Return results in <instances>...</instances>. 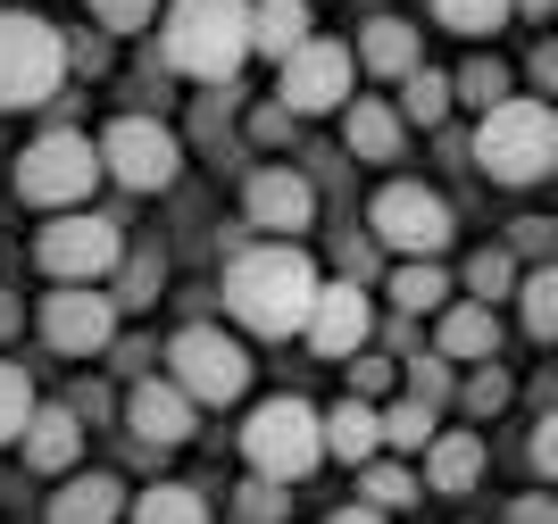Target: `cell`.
<instances>
[{
    "mask_svg": "<svg viewBox=\"0 0 558 524\" xmlns=\"http://www.w3.org/2000/svg\"><path fill=\"white\" fill-rule=\"evenodd\" d=\"M17 200L25 208H84L93 200V183H100V150H93V134H75V125H50V134H34L17 150Z\"/></svg>",
    "mask_w": 558,
    "mask_h": 524,
    "instance_id": "277c9868",
    "label": "cell"
},
{
    "mask_svg": "<svg viewBox=\"0 0 558 524\" xmlns=\"http://www.w3.org/2000/svg\"><path fill=\"white\" fill-rule=\"evenodd\" d=\"M400 109L392 100H342V150L350 159H367V167H392L400 159Z\"/></svg>",
    "mask_w": 558,
    "mask_h": 524,
    "instance_id": "d6986e66",
    "label": "cell"
},
{
    "mask_svg": "<svg viewBox=\"0 0 558 524\" xmlns=\"http://www.w3.org/2000/svg\"><path fill=\"white\" fill-rule=\"evenodd\" d=\"M242 458H251V475L267 483H308L326 466V441H317V409L308 400H258L251 425H242Z\"/></svg>",
    "mask_w": 558,
    "mask_h": 524,
    "instance_id": "8992f818",
    "label": "cell"
},
{
    "mask_svg": "<svg viewBox=\"0 0 558 524\" xmlns=\"http://www.w3.org/2000/svg\"><path fill=\"white\" fill-rule=\"evenodd\" d=\"M434 317H442L434 350H442L450 366H484V358H500V308H484V300H459V308H434Z\"/></svg>",
    "mask_w": 558,
    "mask_h": 524,
    "instance_id": "ac0fdd59",
    "label": "cell"
},
{
    "mask_svg": "<svg viewBox=\"0 0 558 524\" xmlns=\"http://www.w3.org/2000/svg\"><path fill=\"white\" fill-rule=\"evenodd\" d=\"M308 42V0H251V59H292Z\"/></svg>",
    "mask_w": 558,
    "mask_h": 524,
    "instance_id": "7402d4cb",
    "label": "cell"
},
{
    "mask_svg": "<svg viewBox=\"0 0 558 524\" xmlns=\"http://www.w3.org/2000/svg\"><path fill=\"white\" fill-rule=\"evenodd\" d=\"M450 233H459V217H450L442 192H425V183H384L367 208V242H384V251L400 258H442Z\"/></svg>",
    "mask_w": 558,
    "mask_h": 524,
    "instance_id": "9c48e42d",
    "label": "cell"
},
{
    "mask_svg": "<svg viewBox=\"0 0 558 524\" xmlns=\"http://www.w3.org/2000/svg\"><path fill=\"white\" fill-rule=\"evenodd\" d=\"M117 350V366H125V375H142V366H150V342H109Z\"/></svg>",
    "mask_w": 558,
    "mask_h": 524,
    "instance_id": "c3c4849f",
    "label": "cell"
},
{
    "mask_svg": "<svg viewBox=\"0 0 558 524\" xmlns=\"http://www.w3.org/2000/svg\"><path fill=\"white\" fill-rule=\"evenodd\" d=\"M68 409L84 416V425H100V416H109V391H100V383H75V400H68Z\"/></svg>",
    "mask_w": 558,
    "mask_h": 524,
    "instance_id": "bcb514c9",
    "label": "cell"
},
{
    "mask_svg": "<svg viewBox=\"0 0 558 524\" xmlns=\"http://www.w3.org/2000/svg\"><path fill=\"white\" fill-rule=\"evenodd\" d=\"M93 150H100V175H117L125 192H167L184 175V142L167 134L159 117H117Z\"/></svg>",
    "mask_w": 558,
    "mask_h": 524,
    "instance_id": "30bf717a",
    "label": "cell"
},
{
    "mask_svg": "<svg viewBox=\"0 0 558 524\" xmlns=\"http://www.w3.org/2000/svg\"><path fill=\"white\" fill-rule=\"evenodd\" d=\"M434 17H442L450 34H466V42H484V34H500L517 9L509 0H434Z\"/></svg>",
    "mask_w": 558,
    "mask_h": 524,
    "instance_id": "4dcf8cb0",
    "label": "cell"
},
{
    "mask_svg": "<svg viewBox=\"0 0 558 524\" xmlns=\"http://www.w3.org/2000/svg\"><path fill=\"white\" fill-rule=\"evenodd\" d=\"M375 434H384V450H425V441L442 434V409H425V400H392V409H375Z\"/></svg>",
    "mask_w": 558,
    "mask_h": 524,
    "instance_id": "4316f807",
    "label": "cell"
},
{
    "mask_svg": "<svg viewBox=\"0 0 558 524\" xmlns=\"http://www.w3.org/2000/svg\"><path fill=\"white\" fill-rule=\"evenodd\" d=\"M192 400L175 383H167V375H134V391H125V434H134V450H184L192 441Z\"/></svg>",
    "mask_w": 558,
    "mask_h": 524,
    "instance_id": "9a60e30c",
    "label": "cell"
},
{
    "mask_svg": "<svg viewBox=\"0 0 558 524\" xmlns=\"http://www.w3.org/2000/svg\"><path fill=\"white\" fill-rule=\"evenodd\" d=\"M125 516V483L117 475H75L68 466V483H59V491H50V524H117Z\"/></svg>",
    "mask_w": 558,
    "mask_h": 524,
    "instance_id": "ffe728a7",
    "label": "cell"
},
{
    "mask_svg": "<svg viewBox=\"0 0 558 524\" xmlns=\"http://www.w3.org/2000/svg\"><path fill=\"white\" fill-rule=\"evenodd\" d=\"M17 317H25V308H17V300H9V292H0V342L17 333Z\"/></svg>",
    "mask_w": 558,
    "mask_h": 524,
    "instance_id": "681fc988",
    "label": "cell"
},
{
    "mask_svg": "<svg viewBox=\"0 0 558 524\" xmlns=\"http://www.w3.org/2000/svg\"><path fill=\"white\" fill-rule=\"evenodd\" d=\"M509 524H558V500L550 491H525V500H509Z\"/></svg>",
    "mask_w": 558,
    "mask_h": 524,
    "instance_id": "7bdbcfd3",
    "label": "cell"
},
{
    "mask_svg": "<svg viewBox=\"0 0 558 524\" xmlns=\"http://www.w3.org/2000/svg\"><path fill=\"white\" fill-rule=\"evenodd\" d=\"M167 383L184 391L192 409H233L251 391V350L233 342L226 325H184L167 342Z\"/></svg>",
    "mask_w": 558,
    "mask_h": 524,
    "instance_id": "52a82bcc",
    "label": "cell"
},
{
    "mask_svg": "<svg viewBox=\"0 0 558 524\" xmlns=\"http://www.w3.org/2000/svg\"><path fill=\"white\" fill-rule=\"evenodd\" d=\"M125 258V226L100 217V208H59L43 233H34V267L50 283H109V267Z\"/></svg>",
    "mask_w": 558,
    "mask_h": 524,
    "instance_id": "ba28073f",
    "label": "cell"
},
{
    "mask_svg": "<svg viewBox=\"0 0 558 524\" xmlns=\"http://www.w3.org/2000/svg\"><path fill=\"white\" fill-rule=\"evenodd\" d=\"M550 242H558L550 217H517V226H509V258H534V267H550Z\"/></svg>",
    "mask_w": 558,
    "mask_h": 524,
    "instance_id": "ab89813d",
    "label": "cell"
},
{
    "mask_svg": "<svg viewBox=\"0 0 558 524\" xmlns=\"http://www.w3.org/2000/svg\"><path fill=\"white\" fill-rule=\"evenodd\" d=\"M392 383H400V366H392V358H375V350H350V391H359V400H384Z\"/></svg>",
    "mask_w": 558,
    "mask_h": 524,
    "instance_id": "f35d334b",
    "label": "cell"
},
{
    "mask_svg": "<svg viewBox=\"0 0 558 524\" xmlns=\"http://www.w3.org/2000/svg\"><path fill=\"white\" fill-rule=\"evenodd\" d=\"M292 125H301V117L283 109V100H267V109H251V142H258V150H283V142H292Z\"/></svg>",
    "mask_w": 558,
    "mask_h": 524,
    "instance_id": "60d3db41",
    "label": "cell"
},
{
    "mask_svg": "<svg viewBox=\"0 0 558 524\" xmlns=\"http://www.w3.org/2000/svg\"><path fill=\"white\" fill-rule=\"evenodd\" d=\"M242 226H258L267 242H301L317 226V183L292 167H251L242 175Z\"/></svg>",
    "mask_w": 558,
    "mask_h": 524,
    "instance_id": "4fadbf2b",
    "label": "cell"
},
{
    "mask_svg": "<svg viewBox=\"0 0 558 524\" xmlns=\"http://www.w3.org/2000/svg\"><path fill=\"white\" fill-rule=\"evenodd\" d=\"M359 500L384 508V516H392V508H417V475H409V466H392V458L375 450L367 466H359Z\"/></svg>",
    "mask_w": 558,
    "mask_h": 524,
    "instance_id": "f546056e",
    "label": "cell"
},
{
    "mask_svg": "<svg viewBox=\"0 0 558 524\" xmlns=\"http://www.w3.org/2000/svg\"><path fill=\"white\" fill-rule=\"evenodd\" d=\"M450 117V75H434L417 59V68L400 75V125H442Z\"/></svg>",
    "mask_w": 558,
    "mask_h": 524,
    "instance_id": "f1b7e54d",
    "label": "cell"
},
{
    "mask_svg": "<svg viewBox=\"0 0 558 524\" xmlns=\"http://www.w3.org/2000/svg\"><path fill=\"white\" fill-rule=\"evenodd\" d=\"M350 50L342 42H326V34H308L292 59H276V100L292 117H326V109H342L350 100Z\"/></svg>",
    "mask_w": 558,
    "mask_h": 524,
    "instance_id": "8fae6325",
    "label": "cell"
},
{
    "mask_svg": "<svg viewBox=\"0 0 558 524\" xmlns=\"http://www.w3.org/2000/svg\"><path fill=\"white\" fill-rule=\"evenodd\" d=\"M283 516H292V483L251 475V491H242V524H283Z\"/></svg>",
    "mask_w": 558,
    "mask_h": 524,
    "instance_id": "8d00e7d4",
    "label": "cell"
},
{
    "mask_svg": "<svg viewBox=\"0 0 558 524\" xmlns=\"http://www.w3.org/2000/svg\"><path fill=\"white\" fill-rule=\"evenodd\" d=\"M317 258L301 251V242H242V251L226 258V308L242 333H258V342H292L308 317V300H317Z\"/></svg>",
    "mask_w": 558,
    "mask_h": 524,
    "instance_id": "6da1fadb",
    "label": "cell"
},
{
    "mask_svg": "<svg viewBox=\"0 0 558 524\" xmlns=\"http://www.w3.org/2000/svg\"><path fill=\"white\" fill-rule=\"evenodd\" d=\"M350 68L392 75V84H400V75L417 68V25H409V17H375L367 34H359V59H350Z\"/></svg>",
    "mask_w": 558,
    "mask_h": 524,
    "instance_id": "603a6c76",
    "label": "cell"
},
{
    "mask_svg": "<svg viewBox=\"0 0 558 524\" xmlns=\"http://www.w3.org/2000/svg\"><path fill=\"white\" fill-rule=\"evenodd\" d=\"M534 475H558V416L534 425Z\"/></svg>",
    "mask_w": 558,
    "mask_h": 524,
    "instance_id": "ee69618b",
    "label": "cell"
},
{
    "mask_svg": "<svg viewBox=\"0 0 558 524\" xmlns=\"http://www.w3.org/2000/svg\"><path fill=\"white\" fill-rule=\"evenodd\" d=\"M43 342L59 350V358H100V350L117 342V300L100 292V283H59V292L43 300Z\"/></svg>",
    "mask_w": 558,
    "mask_h": 524,
    "instance_id": "7c38bea8",
    "label": "cell"
},
{
    "mask_svg": "<svg viewBox=\"0 0 558 524\" xmlns=\"http://www.w3.org/2000/svg\"><path fill=\"white\" fill-rule=\"evenodd\" d=\"M509 300H517V317H525L534 342H558V267H525Z\"/></svg>",
    "mask_w": 558,
    "mask_h": 524,
    "instance_id": "484cf974",
    "label": "cell"
},
{
    "mask_svg": "<svg viewBox=\"0 0 558 524\" xmlns=\"http://www.w3.org/2000/svg\"><path fill=\"white\" fill-rule=\"evenodd\" d=\"M333 524H392L384 508H367V500H350V508H333Z\"/></svg>",
    "mask_w": 558,
    "mask_h": 524,
    "instance_id": "7dc6e473",
    "label": "cell"
},
{
    "mask_svg": "<svg viewBox=\"0 0 558 524\" xmlns=\"http://www.w3.org/2000/svg\"><path fill=\"white\" fill-rule=\"evenodd\" d=\"M317 441H326V458H342V466H367V458L384 450V434H375V400L350 391L333 416H317Z\"/></svg>",
    "mask_w": 558,
    "mask_h": 524,
    "instance_id": "44dd1931",
    "label": "cell"
},
{
    "mask_svg": "<svg viewBox=\"0 0 558 524\" xmlns=\"http://www.w3.org/2000/svg\"><path fill=\"white\" fill-rule=\"evenodd\" d=\"M425 475H417V491H442V500H466V491H475V483H484V458H492V441L484 434H434L425 441Z\"/></svg>",
    "mask_w": 558,
    "mask_h": 524,
    "instance_id": "2e32d148",
    "label": "cell"
},
{
    "mask_svg": "<svg viewBox=\"0 0 558 524\" xmlns=\"http://www.w3.org/2000/svg\"><path fill=\"white\" fill-rule=\"evenodd\" d=\"M59 50H68L75 75H109V42H93V25H84V34H59Z\"/></svg>",
    "mask_w": 558,
    "mask_h": 524,
    "instance_id": "b9f144b4",
    "label": "cell"
},
{
    "mask_svg": "<svg viewBox=\"0 0 558 524\" xmlns=\"http://www.w3.org/2000/svg\"><path fill=\"white\" fill-rule=\"evenodd\" d=\"M400 375H409V400H425V409H442L450 391H459V375H450V358H442V350H417V358L400 366Z\"/></svg>",
    "mask_w": 558,
    "mask_h": 524,
    "instance_id": "e575fe53",
    "label": "cell"
},
{
    "mask_svg": "<svg viewBox=\"0 0 558 524\" xmlns=\"http://www.w3.org/2000/svg\"><path fill=\"white\" fill-rule=\"evenodd\" d=\"M342 275H350V283H367V275H375V242L350 233V242H342Z\"/></svg>",
    "mask_w": 558,
    "mask_h": 524,
    "instance_id": "f6af8a7d",
    "label": "cell"
},
{
    "mask_svg": "<svg viewBox=\"0 0 558 524\" xmlns=\"http://www.w3.org/2000/svg\"><path fill=\"white\" fill-rule=\"evenodd\" d=\"M109 275H117V292H109L117 308H150V300L167 292V258L159 251H134V242H125V258H117Z\"/></svg>",
    "mask_w": 558,
    "mask_h": 524,
    "instance_id": "83f0119b",
    "label": "cell"
},
{
    "mask_svg": "<svg viewBox=\"0 0 558 524\" xmlns=\"http://www.w3.org/2000/svg\"><path fill=\"white\" fill-rule=\"evenodd\" d=\"M308 350L317 358H350V350H367L375 333V300L367 283H350V275H333V283H317V300H308V317H301Z\"/></svg>",
    "mask_w": 558,
    "mask_h": 524,
    "instance_id": "5bb4252c",
    "label": "cell"
},
{
    "mask_svg": "<svg viewBox=\"0 0 558 524\" xmlns=\"http://www.w3.org/2000/svg\"><path fill=\"white\" fill-rule=\"evenodd\" d=\"M159 59L192 84H233L251 59V0H167Z\"/></svg>",
    "mask_w": 558,
    "mask_h": 524,
    "instance_id": "7a4b0ae2",
    "label": "cell"
},
{
    "mask_svg": "<svg viewBox=\"0 0 558 524\" xmlns=\"http://www.w3.org/2000/svg\"><path fill=\"white\" fill-rule=\"evenodd\" d=\"M25 416H34V375L17 358H0V441H17Z\"/></svg>",
    "mask_w": 558,
    "mask_h": 524,
    "instance_id": "836d02e7",
    "label": "cell"
},
{
    "mask_svg": "<svg viewBox=\"0 0 558 524\" xmlns=\"http://www.w3.org/2000/svg\"><path fill=\"white\" fill-rule=\"evenodd\" d=\"M134 524H209V500L192 491V483H150L142 500H125Z\"/></svg>",
    "mask_w": 558,
    "mask_h": 524,
    "instance_id": "d4e9b609",
    "label": "cell"
},
{
    "mask_svg": "<svg viewBox=\"0 0 558 524\" xmlns=\"http://www.w3.org/2000/svg\"><path fill=\"white\" fill-rule=\"evenodd\" d=\"M450 100H466V109L484 117L492 100H509V68H500V59H466V68L450 75Z\"/></svg>",
    "mask_w": 558,
    "mask_h": 524,
    "instance_id": "1f68e13d",
    "label": "cell"
},
{
    "mask_svg": "<svg viewBox=\"0 0 558 524\" xmlns=\"http://www.w3.org/2000/svg\"><path fill=\"white\" fill-rule=\"evenodd\" d=\"M17 450H25V466H34V475H68L75 458H84V416H75L68 400H59V409H43V400H34Z\"/></svg>",
    "mask_w": 558,
    "mask_h": 524,
    "instance_id": "e0dca14e",
    "label": "cell"
},
{
    "mask_svg": "<svg viewBox=\"0 0 558 524\" xmlns=\"http://www.w3.org/2000/svg\"><path fill=\"white\" fill-rule=\"evenodd\" d=\"M93 9V25H109V34H142V25L159 17V0H84Z\"/></svg>",
    "mask_w": 558,
    "mask_h": 524,
    "instance_id": "74e56055",
    "label": "cell"
},
{
    "mask_svg": "<svg viewBox=\"0 0 558 524\" xmlns=\"http://www.w3.org/2000/svg\"><path fill=\"white\" fill-rule=\"evenodd\" d=\"M509 9H517V17H550L558 0H509Z\"/></svg>",
    "mask_w": 558,
    "mask_h": 524,
    "instance_id": "f907efd6",
    "label": "cell"
},
{
    "mask_svg": "<svg viewBox=\"0 0 558 524\" xmlns=\"http://www.w3.org/2000/svg\"><path fill=\"white\" fill-rule=\"evenodd\" d=\"M466 292L484 300V308H500V300L517 292V258L500 251V242H492V251H475V258H466Z\"/></svg>",
    "mask_w": 558,
    "mask_h": 524,
    "instance_id": "d6a6232c",
    "label": "cell"
},
{
    "mask_svg": "<svg viewBox=\"0 0 558 524\" xmlns=\"http://www.w3.org/2000/svg\"><path fill=\"white\" fill-rule=\"evenodd\" d=\"M459 400H466V416H500V409L517 400V383L500 375V358H484L475 375H466V391H459Z\"/></svg>",
    "mask_w": 558,
    "mask_h": 524,
    "instance_id": "d590c367",
    "label": "cell"
},
{
    "mask_svg": "<svg viewBox=\"0 0 558 524\" xmlns=\"http://www.w3.org/2000/svg\"><path fill=\"white\" fill-rule=\"evenodd\" d=\"M384 292H392L400 317H434V308H450V275H442V258H400Z\"/></svg>",
    "mask_w": 558,
    "mask_h": 524,
    "instance_id": "cb8c5ba5",
    "label": "cell"
},
{
    "mask_svg": "<svg viewBox=\"0 0 558 524\" xmlns=\"http://www.w3.org/2000/svg\"><path fill=\"white\" fill-rule=\"evenodd\" d=\"M475 167H484L492 183H509V192H525V183H542L558 167V117L542 92H509V100H492L484 117H475Z\"/></svg>",
    "mask_w": 558,
    "mask_h": 524,
    "instance_id": "3957f363",
    "label": "cell"
},
{
    "mask_svg": "<svg viewBox=\"0 0 558 524\" xmlns=\"http://www.w3.org/2000/svg\"><path fill=\"white\" fill-rule=\"evenodd\" d=\"M68 84V50L59 25L34 9H0V109H43Z\"/></svg>",
    "mask_w": 558,
    "mask_h": 524,
    "instance_id": "5b68a950",
    "label": "cell"
}]
</instances>
